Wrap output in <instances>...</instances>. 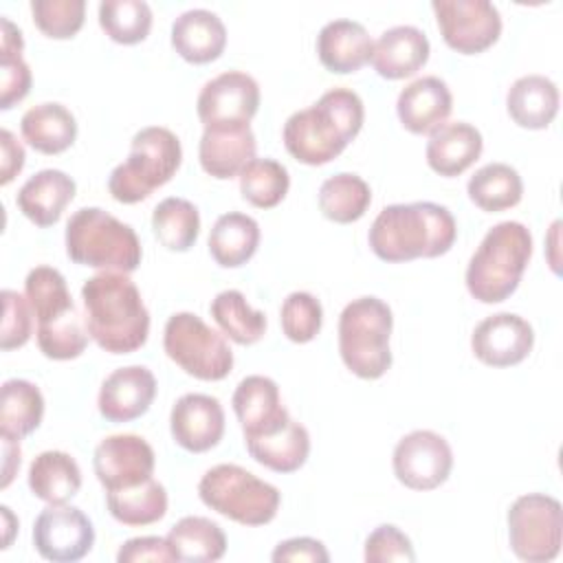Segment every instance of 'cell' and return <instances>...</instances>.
I'll list each match as a JSON object with an SVG mask.
<instances>
[{"label": "cell", "instance_id": "8fae6325", "mask_svg": "<svg viewBox=\"0 0 563 563\" xmlns=\"http://www.w3.org/2000/svg\"><path fill=\"white\" fill-rule=\"evenodd\" d=\"M431 9L449 48L475 55L501 35V15L488 0H433Z\"/></svg>", "mask_w": 563, "mask_h": 563}, {"label": "cell", "instance_id": "9a60e30c", "mask_svg": "<svg viewBox=\"0 0 563 563\" xmlns=\"http://www.w3.org/2000/svg\"><path fill=\"white\" fill-rule=\"evenodd\" d=\"M156 466L154 449L134 433L103 438L92 455V468L106 490H121L152 479Z\"/></svg>", "mask_w": 563, "mask_h": 563}, {"label": "cell", "instance_id": "f907efd6", "mask_svg": "<svg viewBox=\"0 0 563 563\" xmlns=\"http://www.w3.org/2000/svg\"><path fill=\"white\" fill-rule=\"evenodd\" d=\"M0 150H2V161H0V183L9 185L24 167V147L22 143L7 130H0Z\"/></svg>", "mask_w": 563, "mask_h": 563}, {"label": "cell", "instance_id": "836d02e7", "mask_svg": "<svg viewBox=\"0 0 563 563\" xmlns=\"http://www.w3.org/2000/svg\"><path fill=\"white\" fill-rule=\"evenodd\" d=\"M466 194L475 207L488 213H497L519 205L523 196V183L515 167L506 163H488L479 167L466 185Z\"/></svg>", "mask_w": 563, "mask_h": 563}, {"label": "cell", "instance_id": "8992f818", "mask_svg": "<svg viewBox=\"0 0 563 563\" xmlns=\"http://www.w3.org/2000/svg\"><path fill=\"white\" fill-rule=\"evenodd\" d=\"M180 161L183 147L172 130L161 125L141 128L132 136L128 158L110 172L108 189L117 202H141L172 180Z\"/></svg>", "mask_w": 563, "mask_h": 563}, {"label": "cell", "instance_id": "484cf974", "mask_svg": "<svg viewBox=\"0 0 563 563\" xmlns=\"http://www.w3.org/2000/svg\"><path fill=\"white\" fill-rule=\"evenodd\" d=\"M77 185L62 169H42L33 174L18 191V209L37 227H51L62 218L66 205L75 198Z\"/></svg>", "mask_w": 563, "mask_h": 563}, {"label": "cell", "instance_id": "603a6c76", "mask_svg": "<svg viewBox=\"0 0 563 563\" xmlns=\"http://www.w3.org/2000/svg\"><path fill=\"white\" fill-rule=\"evenodd\" d=\"M372 37L361 22L332 20L317 35V55L325 70L347 75L358 70L372 57Z\"/></svg>", "mask_w": 563, "mask_h": 563}, {"label": "cell", "instance_id": "4dcf8cb0", "mask_svg": "<svg viewBox=\"0 0 563 563\" xmlns=\"http://www.w3.org/2000/svg\"><path fill=\"white\" fill-rule=\"evenodd\" d=\"M165 539L174 561L183 563H211L227 552V534L222 528L198 515L178 519Z\"/></svg>", "mask_w": 563, "mask_h": 563}, {"label": "cell", "instance_id": "c3c4849f", "mask_svg": "<svg viewBox=\"0 0 563 563\" xmlns=\"http://www.w3.org/2000/svg\"><path fill=\"white\" fill-rule=\"evenodd\" d=\"M119 563H143V561H154V563H165L174 561L167 539L163 537H134L128 539L119 552H117Z\"/></svg>", "mask_w": 563, "mask_h": 563}, {"label": "cell", "instance_id": "e0dca14e", "mask_svg": "<svg viewBox=\"0 0 563 563\" xmlns=\"http://www.w3.org/2000/svg\"><path fill=\"white\" fill-rule=\"evenodd\" d=\"M172 438L189 453L213 449L224 435V411L218 398L209 394L180 396L169 413Z\"/></svg>", "mask_w": 563, "mask_h": 563}, {"label": "cell", "instance_id": "ab89813d", "mask_svg": "<svg viewBox=\"0 0 563 563\" xmlns=\"http://www.w3.org/2000/svg\"><path fill=\"white\" fill-rule=\"evenodd\" d=\"M238 178L242 198L257 209L277 207L290 187L288 169L275 158H253Z\"/></svg>", "mask_w": 563, "mask_h": 563}, {"label": "cell", "instance_id": "d6a6232c", "mask_svg": "<svg viewBox=\"0 0 563 563\" xmlns=\"http://www.w3.org/2000/svg\"><path fill=\"white\" fill-rule=\"evenodd\" d=\"M44 418V396L40 387L24 378H9L0 394V438L22 440L33 433Z\"/></svg>", "mask_w": 563, "mask_h": 563}, {"label": "cell", "instance_id": "816d5d0a", "mask_svg": "<svg viewBox=\"0 0 563 563\" xmlns=\"http://www.w3.org/2000/svg\"><path fill=\"white\" fill-rule=\"evenodd\" d=\"M2 482L0 486L7 488L13 479V475L18 473L20 468V442L18 440H11V438H2Z\"/></svg>", "mask_w": 563, "mask_h": 563}, {"label": "cell", "instance_id": "d590c367", "mask_svg": "<svg viewBox=\"0 0 563 563\" xmlns=\"http://www.w3.org/2000/svg\"><path fill=\"white\" fill-rule=\"evenodd\" d=\"M372 202V189L369 185L350 172H341L330 176L319 187V209L321 213L336 222V224H350L365 216L367 207Z\"/></svg>", "mask_w": 563, "mask_h": 563}, {"label": "cell", "instance_id": "ee69618b", "mask_svg": "<svg viewBox=\"0 0 563 563\" xmlns=\"http://www.w3.org/2000/svg\"><path fill=\"white\" fill-rule=\"evenodd\" d=\"M31 13L35 26L53 40H68L81 26L86 18L84 0H33Z\"/></svg>", "mask_w": 563, "mask_h": 563}, {"label": "cell", "instance_id": "f6af8a7d", "mask_svg": "<svg viewBox=\"0 0 563 563\" xmlns=\"http://www.w3.org/2000/svg\"><path fill=\"white\" fill-rule=\"evenodd\" d=\"M31 303L20 292L4 288L2 290V328H0V350H18L22 347L33 332Z\"/></svg>", "mask_w": 563, "mask_h": 563}, {"label": "cell", "instance_id": "f5cc1de1", "mask_svg": "<svg viewBox=\"0 0 563 563\" xmlns=\"http://www.w3.org/2000/svg\"><path fill=\"white\" fill-rule=\"evenodd\" d=\"M0 24H2V46H0V53H22V48H24L22 31L9 18H2Z\"/></svg>", "mask_w": 563, "mask_h": 563}, {"label": "cell", "instance_id": "74e56055", "mask_svg": "<svg viewBox=\"0 0 563 563\" xmlns=\"http://www.w3.org/2000/svg\"><path fill=\"white\" fill-rule=\"evenodd\" d=\"M24 297L37 319V325L64 319L75 308L64 275L53 266H35L24 279Z\"/></svg>", "mask_w": 563, "mask_h": 563}, {"label": "cell", "instance_id": "db71d44e", "mask_svg": "<svg viewBox=\"0 0 563 563\" xmlns=\"http://www.w3.org/2000/svg\"><path fill=\"white\" fill-rule=\"evenodd\" d=\"M0 510H2V519H4V543H2V548H9V545H11L13 530L18 528V519L13 517V512H11L9 506H2Z\"/></svg>", "mask_w": 563, "mask_h": 563}, {"label": "cell", "instance_id": "5b68a950", "mask_svg": "<svg viewBox=\"0 0 563 563\" xmlns=\"http://www.w3.org/2000/svg\"><path fill=\"white\" fill-rule=\"evenodd\" d=\"M66 253L75 264L132 273L139 268L143 251L134 229L99 207L75 211L66 224Z\"/></svg>", "mask_w": 563, "mask_h": 563}, {"label": "cell", "instance_id": "bcb514c9", "mask_svg": "<svg viewBox=\"0 0 563 563\" xmlns=\"http://www.w3.org/2000/svg\"><path fill=\"white\" fill-rule=\"evenodd\" d=\"M363 556L367 563L416 561V552L409 537L391 523H383L369 532V537L365 539Z\"/></svg>", "mask_w": 563, "mask_h": 563}, {"label": "cell", "instance_id": "d6986e66", "mask_svg": "<svg viewBox=\"0 0 563 563\" xmlns=\"http://www.w3.org/2000/svg\"><path fill=\"white\" fill-rule=\"evenodd\" d=\"M231 405L244 438L273 433L290 418L288 409L282 405L277 383L260 374H251L238 383Z\"/></svg>", "mask_w": 563, "mask_h": 563}, {"label": "cell", "instance_id": "7bdbcfd3", "mask_svg": "<svg viewBox=\"0 0 563 563\" xmlns=\"http://www.w3.org/2000/svg\"><path fill=\"white\" fill-rule=\"evenodd\" d=\"M279 321L284 334L292 343H308L319 334L323 323L321 301L306 290H295L284 299Z\"/></svg>", "mask_w": 563, "mask_h": 563}, {"label": "cell", "instance_id": "52a82bcc", "mask_svg": "<svg viewBox=\"0 0 563 563\" xmlns=\"http://www.w3.org/2000/svg\"><path fill=\"white\" fill-rule=\"evenodd\" d=\"M391 308L378 297L352 299L339 317V354L358 378H380L391 367Z\"/></svg>", "mask_w": 563, "mask_h": 563}, {"label": "cell", "instance_id": "3957f363", "mask_svg": "<svg viewBox=\"0 0 563 563\" xmlns=\"http://www.w3.org/2000/svg\"><path fill=\"white\" fill-rule=\"evenodd\" d=\"M365 108L350 88H332L310 108L292 112L284 123V145L303 165L334 161L361 132Z\"/></svg>", "mask_w": 563, "mask_h": 563}, {"label": "cell", "instance_id": "5bb4252c", "mask_svg": "<svg viewBox=\"0 0 563 563\" xmlns=\"http://www.w3.org/2000/svg\"><path fill=\"white\" fill-rule=\"evenodd\" d=\"M260 108V86L242 70H227L209 79L196 101L205 128L249 125Z\"/></svg>", "mask_w": 563, "mask_h": 563}, {"label": "cell", "instance_id": "1f68e13d", "mask_svg": "<svg viewBox=\"0 0 563 563\" xmlns=\"http://www.w3.org/2000/svg\"><path fill=\"white\" fill-rule=\"evenodd\" d=\"M260 246V224L240 211L222 213L209 233V253L224 268L246 264Z\"/></svg>", "mask_w": 563, "mask_h": 563}, {"label": "cell", "instance_id": "cb8c5ba5", "mask_svg": "<svg viewBox=\"0 0 563 563\" xmlns=\"http://www.w3.org/2000/svg\"><path fill=\"white\" fill-rule=\"evenodd\" d=\"M484 141L475 125L455 121V123H442L429 134L427 141V165L444 176L453 178L466 172L482 154Z\"/></svg>", "mask_w": 563, "mask_h": 563}, {"label": "cell", "instance_id": "d4e9b609", "mask_svg": "<svg viewBox=\"0 0 563 563\" xmlns=\"http://www.w3.org/2000/svg\"><path fill=\"white\" fill-rule=\"evenodd\" d=\"M172 46L189 64H209L227 46L224 22L209 9H189L172 24Z\"/></svg>", "mask_w": 563, "mask_h": 563}, {"label": "cell", "instance_id": "ac0fdd59", "mask_svg": "<svg viewBox=\"0 0 563 563\" xmlns=\"http://www.w3.org/2000/svg\"><path fill=\"white\" fill-rule=\"evenodd\" d=\"M156 396V378L145 365L114 369L99 389V413L110 422L141 418Z\"/></svg>", "mask_w": 563, "mask_h": 563}, {"label": "cell", "instance_id": "f1b7e54d", "mask_svg": "<svg viewBox=\"0 0 563 563\" xmlns=\"http://www.w3.org/2000/svg\"><path fill=\"white\" fill-rule=\"evenodd\" d=\"M20 132L35 152L62 154L77 139V121L66 106L46 101L29 108L22 114Z\"/></svg>", "mask_w": 563, "mask_h": 563}, {"label": "cell", "instance_id": "4316f807", "mask_svg": "<svg viewBox=\"0 0 563 563\" xmlns=\"http://www.w3.org/2000/svg\"><path fill=\"white\" fill-rule=\"evenodd\" d=\"M244 444L257 464L275 473H295L308 460L310 433L301 422L288 418L273 433L244 438Z\"/></svg>", "mask_w": 563, "mask_h": 563}, {"label": "cell", "instance_id": "44dd1931", "mask_svg": "<svg viewBox=\"0 0 563 563\" xmlns=\"http://www.w3.org/2000/svg\"><path fill=\"white\" fill-rule=\"evenodd\" d=\"M429 40L424 31L411 24H398L380 33L372 46V66L385 79H405L416 75L429 59Z\"/></svg>", "mask_w": 563, "mask_h": 563}, {"label": "cell", "instance_id": "ba28073f", "mask_svg": "<svg viewBox=\"0 0 563 563\" xmlns=\"http://www.w3.org/2000/svg\"><path fill=\"white\" fill-rule=\"evenodd\" d=\"M202 504L242 526L271 523L279 510V490L238 464L211 466L198 482Z\"/></svg>", "mask_w": 563, "mask_h": 563}, {"label": "cell", "instance_id": "b9f144b4", "mask_svg": "<svg viewBox=\"0 0 563 563\" xmlns=\"http://www.w3.org/2000/svg\"><path fill=\"white\" fill-rule=\"evenodd\" d=\"M37 345L46 358L70 361L81 356L88 345V328L81 321L79 312L73 310L64 319H57L46 325H37Z\"/></svg>", "mask_w": 563, "mask_h": 563}, {"label": "cell", "instance_id": "7402d4cb", "mask_svg": "<svg viewBox=\"0 0 563 563\" xmlns=\"http://www.w3.org/2000/svg\"><path fill=\"white\" fill-rule=\"evenodd\" d=\"M255 134L251 125L238 128H205L198 145L200 167L218 178L227 180L240 176L246 163L255 158Z\"/></svg>", "mask_w": 563, "mask_h": 563}, {"label": "cell", "instance_id": "83f0119b", "mask_svg": "<svg viewBox=\"0 0 563 563\" xmlns=\"http://www.w3.org/2000/svg\"><path fill=\"white\" fill-rule=\"evenodd\" d=\"M506 108L519 128L543 130L559 112V88L545 75H523L508 88Z\"/></svg>", "mask_w": 563, "mask_h": 563}, {"label": "cell", "instance_id": "30bf717a", "mask_svg": "<svg viewBox=\"0 0 563 563\" xmlns=\"http://www.w3.org/2000/svg\"><path fill=\"white\" fill-rule=\"evenodd\" d=\"M510 550L528 563H545L559 556L563 543V508L552 495L528 493L508 510Z\"/></svg>", "mask_w": 563, "mask_h": 563}, {"label": "cell", "instance_id": "7dc6e473", "mask_svg": "<svg viewBox=\"0 0 563 563\" xmlns=\"http://www.w3.org/2000/svg\"><path fill=\"white\" fill-rule=\"evenodd\" d=\"M0 108L9 110L31 90V68L22 53H0Z\"/></svg>", "mask_w": 563, "mask_h": 563}, {"label": "cell", "instance_id": "7c38bea8", "mask_svg": "<svg viewBox=\"0 0 563 563\" xmlns=\"http://www.w3.org/2000/svg\"><path fill=\"white\" fill-rule=\"evenodd\" d=\"M391 466L402 486L411 490H433L449 479L453 451L440 433L416 429L398 440Z\"/></svg>", "mask_w": 563, "mask_h": 563}, {"label": "cell", "instance_id": "8d00e7d4", "mask_svg": "<svg viewBox=\"0 0 563 563\" xmlns=\"http://www.w3.org/2000/svg\"><path fill=\"white\" fill-rule=\"evenodd\" d=\"M209 310L222 334L240 345H253L266 332V314L251 308L246 297L235 288L218 292Z\"/></svg>", "mask_w": 563, "mask_h": 563}, {"label": "cell", "instance_id": "2e32d148", "mask_svg": "<svg viewBox=\"0 0 563 563\" xmlns=\"http://www.w3.org/2000/svg\"><path fill=\"white\" fill-rule=\"evenodd\" d=\"M534 345L532 325L515 312H497L482 319L471 334L475 358L490 367H510L521 363Z\"/></svg>", "mask_w": 563, "mask_h": 563}, {"label": "cell", "instance_id": "681fc988", "mask_svg": "<svg viewBox=\"0 0 563 563\" xmlns=\"http://www.w3.org/2000/svg\"><path fill=\"white\" fill-rule=\"evenodd\" d=\"M271 559L275 563H328L330 554L325 550V545L312 537H295V539H286L282 543H277V548L273 550Z\"/></svg>", "mask_w": 563, "mask_h": 563}, {"label": "cell", "instance_id": "6da1fadb", "mask_svg": "<svg viewBox=\"0 0 563 563\" xmlns=\"http://www.w3.org/2000/svg\"><path fill=\"white\" fill-rule=\"evenodd\" d=\"M90 339L110 354H130L145 345L150 312L128 273L101 271L81 286Z\"/></svg>", "mask_w": 563, "mask_h": 563}, {"label": "cell", "instance_id": "7a4b0ae2", "mask_svg": "<svg viewBox=\"0 0 563 563\" xmlns=\"http://www.w3.org/2000/svg\"><path fill=\"white\" fill-rule=\"evenodd\" d=\"M455 238L457 224L453 213L427 200L383 207L367 233L372 253L391 264L440 257L451 251Z\"/></svg>", "mask_w": 563, "mask_h": 563}, {"label": "cell", "instance_id": "277c9868", "mask_svg": "<svg viewBox=\"0 0 563 563\" xmlns=\"http://www.w3.org/2000/svg\"><path fill=\"white\" fill-rule=\"evenodd\" d=\"M532 235L526 224L506 220L488 229L466 266V288L482 303L508 299L530 262Z\"/></svg>", "mask_w": 563, "mask_h": 563}, {"label": "cell", "instance_id": "ffe728a7", "mask_svg": "<svg viewBox=\"0 0 563 563\" xmlns=\"http://www.w3.org/2000/svg\"><path fill=\"white\" fill-rule=\"evenodd\" d=\"M451 108V90L446 81L435 75L418 77L400 90L396 101V114L411 134H431L449 119Z\"/></svg>", "mask_w": 563, "mask_h": 563}, {"label": "cell", "instance_id": "f546056e", "mask_svg": "<svg viewBox=\"0 0 563 563\" xmlns=\"http://www.w3.org/2000/svg\"><path fill=\"white\" fill-rule=\"evenodd\" d=\"M29 488L46 504H68L81 488V471L70 453L44 451L29 466Z\"/></svg>", "mask_w": 563, "mask_h": 563}, {"label": "cell", "instance_id": "4fadbf2b", "mask_svg": "<svg viewBox=\"0 0 563 563\" xmlns=\"http://www.w3.org/2000/svg\"><path fill=\"white\" fill-rule=\"evenodd\" d=\"M33 545L37 554L53 563H73L84 559L95 545L92 521L66 504H48L33 523Z\"/></svg>", "mask_w": 563, "mask_h": 563}, {"label": "cell", "instance_id": "f35d334b", "mask_svg": "<svg viewBox=\"0 0 563 563\" xmlns=\"http://www.w3.org/2000/svg\"><path fill=\"white\" fill-rule=\"evenodd\" d=\"M152 229L156 240L169 249L185 253L189 251L200 233V213L194 202L169 196L154 207Z\"/></svg>", "mask_w": 563, "mask_h": 563}, {"label": "cell", "instance_id": "e575fe53", "mask_svg": "<svg viewBox=\"0 0 563 563\" xmlns=\"http://www.w3.org/2000/svg\"><path fill=\"white\" fill-rule=\"evenodd\" d=\"M110 515L123 526H150L167 512V490L154 477L130 488L106 490Z\"/></svg>", "mask_w": 563, "mask_h": 563}, {"label": "cell", "instance_id": "9c48e42d", "mask_svg": "<svg viewBox=\"0 0 563 563\" xmlns=\"http://www.w3.org/2000/svg\"><path fill=\"white\" fill-rule=\"evenodd\" d=\"M163 347L183 372L198 380H222L233 369V352L224 334L194 312H176L167 319Z\"/></svg>", "mask_w": 563, "mask_h": 563}, {"label": "cell", "instance_id": "60d3db41", "mask_svg": "<svg viewBox=\"0 0 563 563\" xmlns=\"http://www.w3.org/2000/svg\"><path fill=\"white\" fill-rule=\"evenodd\" d=\"M99 26L117 44H139L150 35L152 9L143 0H103Z\"/></svg>", "mask_w": 563, "mask_h": 563}]
</instances>
